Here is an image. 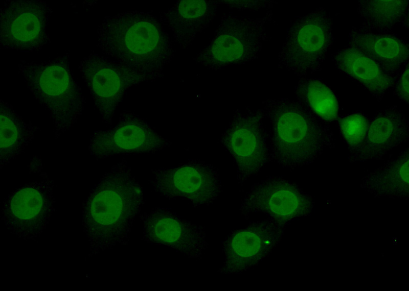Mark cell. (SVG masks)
Segmentation results:
<instances>
[{"mask_svg":"<svg viewBox=\"0 0 409 291\" xmlns=\"http://www.w3.org/2000/svg\"><path fill=\"white\" fill-rule=\"evenodd\" d=\"M349 154L356 151L364 141L370 119L363 113L356 112L338 117L336 120Z\"/></svg>","mask_w":409,"mask_h":291,"instance_id":"cb8c5ba5","label":"cell"},{"mask_svg":"<svg viewBox=\"0 0 409 291\" xmlns=\"http://www.w3.org/2000/svg\"><path fill=\"white\" fill-rule=\"evenodd\" d=\"M294 93L297 101L316 117L328 124L338 118L339 106L337 97L322 80L300 78Z\"/></svg>","mask_w":409,"mask_h":291,"instance_id":"603a6c76","label":"cell"},{"mask_svg":"<svg viewBox=\"0 0 409 291\" xmlns=\"http://www.w3.org/2000/svg\"><path fill=\"white\" fill-rule=\"evenodd\" d=\"M333 41V20L327 10L320 8L297 17L278 53V66L306 77L320 70Z\"/></svg>","mask_w":409,"mask_h":291,"instance_id":"8992f818","label":"cell"},{"mask_svg":"<svg viewBox=\"0 0 409 291\" xmlns=\"http://www.w3.org/2000/svg\"><path fill=\"white\" fill-rule=\"evenodd\" d=\"M409 139V123L405 114L396 106L380 110L370 119L366 138L355 152L349 154L348 161L358 163L379 160L394 148Z\"/></svg>","mask_w":409,"mask_h":291,"instance_id":"9a60e30c","label":"cell"},{"mask_svg":"<svg viewBox=\"0 0 409 291\" xmlns=\"http://www.w3.org/2000/svg\"><path fill=\"white\" fill-rule=\"evenodd\" d=\"M219 5L218 1H178L160 14V20L171 31L174 42L185 49L212 22Z\"/></svg>","mask_w":409,"mask_h":291,"instance_id":"e0dca14e","label":"cell"},{"mask_svg":"<svg viewBox=\"0 0 409 291\" xmlns=\"http://www.w3.org/2000/svg\"><path fill=\"white\" fill-rule=\"evenodd\" d=\"M262 106L271 124L269 157L280 165L290 168L308 165L335 148L330 124L311 114L297 101L268 99Z\"/></svg>","mask_w":409,"mask_h":291,"instance_id":"3957f363","label":"cell"},{"mask_svg":"<svg viewBox=\"0 0 409 291\" xmlns=\"http://www.w3.org/2000/svg\"><path fill=\"white\" fill-rule=\"evenodd\" d=\"M144 204L142 187L125 160L106 172L86 201L96 251L127 244L135 219Z\"/></svg>","mask_w":409,"mask_h":291,"instance_id":"7a4b0ae2","label":"cell"},{"mask_svg":"<svg viewBox=\"0 0 409 291\" xmlns=\"http://www.w3.org/2000/svg\"><path fill=\"white\" fill-rule=\"evenodd\" d=\"M53 186L52 182L46 179L15 191L6 204L10 219L24 227L39 223L52 204Z\"/></svg>","mask_w":409,"mask_h":291,"instance_id":"d6986e66","label":"cell"},{"mask_svg":"<svg viewBox=\"0 0 409 291\" xmlns=\"http://www.w3.org/2000/svg\"><path fill=\"white\" fill-rule=\"evenodd\" d=\"M408 63L396 76L393 86L394 94L407 105L409 102Z\"/></svg>","mask_w":409,"mask_h":291,"instance_id":"d4e9b609","label":"cell"},{"mask_svg":"<svg viewBox=\"0 0 409 291\" xmlns=\"http://www.w3.org/2000/svg\"><path fill=\"white\" fill-rule=\"evenodd\" d=\"M0 167L7 165L21 154L39 128L26 122L13 107L1 100Z\"/></svg>","mask_w":409,"mask_h":291,"instance_id":"44dd1931","label":"cell"},{"mask_svg":"<svg viewBox=\"0 0 409 291\" xmlns=\"http://www.w3.org/2000/svg\"><path fill=\"white\" fill-rule=\"evenodd\" d=\"M310 205L309 195L294 183L281 177H269L251 187L239 211L246 219L253 213L261 212L286 225L305 214Z\"/></svg>","mask_w":409,"mask_h":291,"instance_id":"4fadbf2b","label":"cell"},{"mask_svg":"<svg viewBox=\"0 0 409 291\" xmlns=\"http://www.w3.org/2000/svg\"><path fill=\"white\" fill-rule=\"evenodd\" d=\"M18 66L33 98L49 112L54 136L59 138L77 122L85 103L70 67L69 54L39 63L21 60Z\"/></svg>","mask_w":409,"mask_h":291,"instance_id":"277c9868","label":"cell"},{"mask_svg":"<svg viewBox=\"0 0 409 291\" xmlns=\"http://www.w3.org/2000/svg\"><path fill=\"white\" fill-rule=\"evenodd\" d=\"M171 144L147 120L125 111L114 126L93 133L88 148L92 156L100 160L120 155L154 153Z\"/></svg>","mask_w":409,"mask_h":291,"instance_id":"8fae6325","label":"cell"},{"mask_svg":"<svg viewBox=\"0 0 409 291\" xmlns=\"http://www.w3.org/2000/svg\"><path fill=\"white\" fill-rule=\"evenodd\" d=\"M140 218L143 225V240L171 248L189 258H202L208 246L202 225L160 207L143 213Z\"/></svg>","mask_w":409,"mask_h":291,"instance_id":"5bb4252c","label":"cell"},{"mask_svg":"<svg viewBox=\"0 0 409 291\" xmlns=\"http://www.w3.org/2000/svg\"><path fill=\"white\" fill-rule=\"evenodd\" d=\"M285 226L268 217L231 231L222 242L224 259L218 272L238 274L254 268L278 246Z\"/></svg>","mask_w":409,"mask_h":291,"instance_id":"30bf717a","label":"cell"},{"mask_svg":"<svg viewBox=\"0 0 409 291\" xmlns=\"http://www.w3.org/2000/svg\"><path fill=\"white\" fill-rule=\"evenodd\" d=\"M152 173L149 182L155 192L168 199L187 200L194 207L212 204L222 190L215 168L199 160L153 169Z\"/></svg>","mask_w":409,"mask_h":291,"instance_id":"ba28073f","label":"cell"},{"mask_svg":"<svg viewBox=\"0 0 409 291\" xmlns=\"http://www.w3.org/2000/svg\"><path fill=\"white\" fill-rule=\"evenodd\" d=\"M272 16L271 9L259 18L223 13L212 39L193 60L214 70L254 60L268 40L266 26Z\"/></svg>","mask_w":409,"mask_h":291,"instance_id":"5b68a950","label":"cell"},{"mask_svg":"<svg viewBox=\"0 0 409 291\" xmlns=\"http://www.w3.org/2000/svg\"><path fill=\"white\" fill-rule=\"evenodd\" d=\"M103 120L111 124L119 103L130 87L156 78L139 72L108 57L92 52L78 66Z\"/></svg>","mask_w":409,"mask_h":291,"instance_id":"52a82bcc","label":"cell"},{"mask_svg":"<svg viewBox=\"0 0 409 291\" xmlns=\"http://www.w3.org/2000/svg\"><path fill=\"white\" fill-rule=\"evenodd\" d=\"M97 46L116 61L156 79L174 55L171 38L149 12L129 11L106 16L97 29Z\"/></svg>","mask_w":409,"mask_h":291,"instance_id":"6da1fadb","label":"cell"},{"mask_svg":"<svg viewBox=\"0 0 409 291\" xmlns=\"http://www.w3.org/2000/svg\"><path fill=\"white\" fill-rule=\"evenodd\" d=\"M348 44L358 49L396 77L408 63L407 40L390 33H380L362 26H353Z\"/></svg>","mask_w":409,"mask_h":291,"instance_id":"2e32d148","label":"cell"},{"mask_svg":"<svg viewBox=\"0 0 409 291\" xmlns=\"http://www.w3.org/2000/svg\"><path fill=\"white\" fill-rule=\"evenodd\" d=\"M409 148L387 160L362 179L361 187L376 196L406 197L408 195Z\"/></svg>","mask_w":409,"mask_h":291,"instance_id":"ffe728a7","label":"cell"},{"mask_svg":"<svg viewBox=\"0 0 409 291\" xmlns=\"http://www.w3.org/2000/svg\"><path fill=\"white\" fill-rule=\"evenodd\" d=\"M52 9L40 0H7L1 9L0 45L36 51L50 42L47 31Z\"/></svg>","mask_w":409,"mask_h":291,"instance_id":"7c38bea8","label":"cell"},{"mask_svg":"<svg viewBox=\"0 0 409 291\" xmlns=\"http://www.w3.org/2000/svg\"><path fill=\"white\" fill-rule=\"evenodd\" d=\"M357 12L362 20L361 26L380 33H390L394 27L408 26V1H359Z\"/></svg>","mask_w":409,"mask_h":291,"instance_id":"7402d4cb","label":"cell"},{"mask_svg":"<svg viewBox=\"0 0 409 291\" xmlns=\"http://www.w3.org/2000/svg\"><path fill=\"white\" fill-rule=\"evenodd\" d=\"M332 58L339 71L357 81L378 101L393 86L396 77L355 47L347 44Z\"/></svg>","mask_w":409,"mask_h":291,"instance_id":"ac0fdd59","label":"cell"},{"mask_svg":"<svg viewBox=\"0 0 409 291\" xmlns=\"http://www.w3.org/2000/svg\"><path fill=\"white\" fill-rule=\"evenodd\" d=\"M219 4H224L230 9L239 10H258L266 8L270 10L277 2L274 1H218Z\"/></svg>","mask_w":409,"mask_h":291,"instance_id":"484cf974","label":"cell"},{"mask_svg":"<svg viewBox=\"0 0 409 291\" xmlns=\"http://www.w3.org/2000/svg\"><path fill=\"white\" fill-rule=\"evenodd\" d=\"M263 110L245 112L238 110L222 134L220 141L237 166L238 184L242 185L257 175L268 159L266 132L264 128Z\"/></svg>","mask_w":409,"mask_h":291,"instance_id":"9c48e42d","label":"cell"}]
</instances>
